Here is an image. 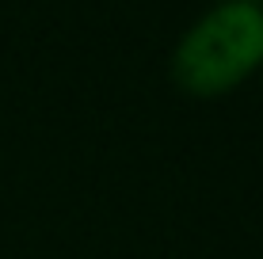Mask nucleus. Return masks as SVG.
I'll list each match as a JSON object with an SVG mask.
<instances>
[{
	"label": "nucleus",
	"mask_w": 263,
	"mask_h": 259,
	"mask_svg": "<svg viewBox=\"0 0 263 259\" xmlns=\"http://www.w3.org/2000/svg\"><path fill=\"white\" fill-rule=\"evenodd\" d=\"M187 95H229L263 69V0H214L179 31L168 57Z\"/></svg>",
	"instance_id": "nucleus-1"
},
{
	"label": "nucleus",
	"mask_w": 263,
	"mask_h": 259,
	"mask_svg": "<svg viewBox=\"0 0 263 259\" xmlns=\"http://www.w3.org/2000/svg\"><path fill=\"white\" fill-rule=\"evenodd\" d=\"M259 73H263V69H259Z\"/></svg>",
	"instance_id": "nucleus-2"
}]
</instances>
